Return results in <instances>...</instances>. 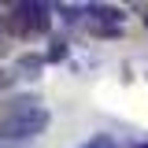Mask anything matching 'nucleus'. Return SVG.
I'll return each instance as SVG.
<instances>
[{
	"mask_svg": "<svg viewBox=\"0 0 148 148\" xmlns=\"http://www.w3.org/2000/svg\"><path fill=\"white\" fill-rule=\"evenodd\" d=\"M52 122L48 108H30V111H15V115H4L0 119V141H30L37 133H45Z\"/></svg>",
	"mask_w": 148,
	"mask_h": 148,
	"instance_id": "nucleus-1",
	"label": "nucleus"
},
{
	"mask_svg": "<svg viewBox=\"0 0 148 148\" xmlns=\"http://www.w3.org/2000/svg\"><path fill=\"white\" fill-rule=\"evenodd\" d=\"M41 67H45V56H22V59H18V71H26L30 78H34Z\"/></svg>",
	"mask_w": 148,
	"mask_h": 148,
	"instance_id": "nucleus-2",
	"label": "nucleus"
},
{
	"mask_svg": "<svg viewBox=\"0 0 148 148\" xmlns=\"http://www.w3.org/2000/svg\"><path fill=\"white\" fill-rule=\"evenodd\" d=\"M78 148H115V137L111 133H96V137H89L85 145H78Z\"/></svg>",
	"mask_w": 148,
	"mask_h": 148,
	"instance_id": "nucleus-3",
	"label": "nucleus"
},
{
	"mask_svg": "<svg viewBox=\"0 0 148 148\" xmlns=\"http://www.w3.org/2000/svg\"><path fill=\"white\" fill-rule=\"evenodd\" d=\"M63 56H67V41H52V48L45 52V63H59Z\"/></svg>",
	"mask_w": 148,
	"mask_h": 148,
	"instance_id": "nucleus-4",
	"label": "nucleus"
},
{
	"mask_svg": "<svg viewBox=\"0 0 148 148\" xmlns=\"http://www.w3.org/2000/svg\"><path fill=\"white\" fill-rule=\"evenodd\" d=\"M11 82H15V74H11V71H0V92L8 89V85H11Z\"/></svg>",
	"mask_w": 148,
	"mask_h": 148,
	"instance_id": "nucleus-5",
	"label": "nucleus"
},
{
	"mask_svg": "<svg viewBox=\"0 0 148 148\" xmlns=\"http://www.w3.org/2000/svg\"><path fill=\"white\" fill-rule=\"evenodd\" d=\"M133 148H148V141H145V145H133Z\"/></svg>",
	"mask_w": 148,
	"mask_h": 148,
	"instance_id": "nucleus-6",
	"label": "nucleus"
}]
</instances>
